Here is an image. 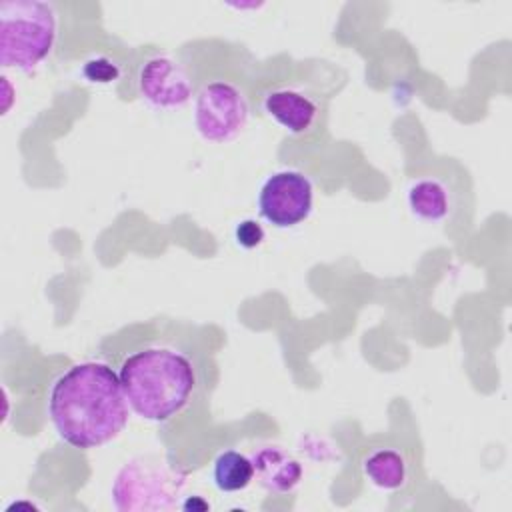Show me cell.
<instances>
[{"label": "cell", "instance_id": "9", "mask_svg": "<svg viewBox=\"0 0 512 512\" xmlns=\"http://www.w3.org/2000/svg\"><path fill=\"white\" fill-rule=\"evenodd\" d=\"M258 482L274 492L286 494L294 490L302 478V466L280 446H260L250 454Z\"/></svg>", "mask_w": 512, "mask_h": 512}, {"label": "cell", "instance_id": "6", "mask_svg": "<svg viewBox=\"0 0 512 512\" xmlns=\"http://www.w3.org/2000/svg\"><path fill=\"white\" fill-rule=\"evenodd\" d=\"M312 202V182L298 170L272 174L258 194L260 216L276 228H292L304 222L312 212Z\"/></svg>", "mask_w": 512, "mask_h": 512}, {"label": "cell", "instance_id": "1", "mask_svg": "<svg viewBox=\"0 0 512 512\" xmlns=\"http://www.w3.org/2000/svg\"><path fill=\"white\" fill-rule=\"evenodd\" d=\"M46 406L56 434L78 450L114 440L130 410L118 372L104 362H80L64 370L52 382Z\"/></svg>", "mask_w": 512, "mask_h": 512}, {"label": "cell", "instance_id": "3", "mask_svg": "<svg viewBox=\"0 0 512 512\" xmlns=\"http://www.w3.org/2000/svg\"><path fill=\"white\" fill-rule=\"evenodd\" d=\"M58 14L50 2H0V64L32 70L46 60L56 44Z\"/></svg>", "mask_w": 512, "mask_h": 512}, {"label": "cell", "instance_id": "4", "mask_svg": "<svg viewBox=\"0 0 512 512\" xmlns=\"http://www.w3.org/2000/svg\"><path fill=\"white\" fill-rule=\"evenodd\" d=\"M186 476L154 456L126 462L114 478L112 500L122 512L170 510L184 488Z\"/></svg>", "mask_w": 512, "mask_h": 512}, {"label": "cell", "instance_id": "13", "mask_svg": "<svg viewBox=\"0 0 512 512\" xmlns=\"http://www.w3.org/2000/svg\"><path fill=\"white\" fill-rule=\"evenodd\" d=\"M82 74L90 80V82H100V84H108L114 82L120 74L118 64H114L110 58L104 56H96L92 60H88L82 68Z\"/></svg>", "mask_w": 512, "mask_h": 512}, {"label": "cell", "instance_id": "2", "mask_svg": "<svg viewBox=\"0 0 512 512\" xmlns=\"http://www.w3.org/2000/svg\"><path fill=\"white\" fill-rule=\"evenodd\" d=\"M130 410L148 422H168L178 416L198 388L194 360L168 344L132 350L118 368Z\"/></svg>", "mask_w": 512, "mask_h": 512}, {"label": "cell", "instance_id": "14", "mask_svg": "<svg viewBox=\"0 0 512 512\" xmlns=\"http://www.w3.org/2000/svg\"><path fill=\"white\" fill-rule=\"evenodd\" d=\"M236 242L238 246L242 248H256L262 244L264 240V228L260 226V222L256 220H242L238 226H236Z\"/></svg>", "mask_w": 512, "mask_h": 512}, {"label": "cell", "instance_id": "8", "mask_svg": "<svg viewBox=\"0 0 512 512\" xmlns=\"http://www.w3.org/2000/svg\"><path fill=\"white\" fill-rule=\"evenodd\" d=\"M262 110L290 134H306L318 118L316 102L302 90L278 86L262 96Z\"/></svg>", "mask_w": 512, "mask_h": 512}, {"label": "cell", "instance_id": "5", "mask_svg": "<svg viewBox=\"0 0 512 512\" xmlns=\"http://www.w3.org/2000/svg\"><path fill=\"white\" fill-rule=\"evenodd\" d=\"M248 116V98L228 80L206 82L194 96V124L208 142L224 144L234 140L246 128Z\"/></svg>", "mask_w": 512, "mask_h": 512}, {"label": "cell", "instance_id": "7", "mask_svg": "<svg viewBox=\"0 0 512 512\" xmlns=\"http://www.w3.org/2000/svg\"><path fill=\"white\" fill-rule=\"evenodd\" d=\"M136 86L142 100L160 110L182 108L194 94L188 70L168 54L146 58L138 68Z\"/></svg>", "mask_w": 512, "mask_h": 512}, {"label": "cell", "instance_id": "11", "mask_svg": "<svg viewBox=\"0 0 512 512\" xmlns=\"http://www.w3.org/2000/svg\"><path fill=\"white\" fill-rule=\"evenodd\" d=\"M364 476L382 490H398L408 478L404 456L392 448H378L362 460Z\"/></svg>", "mask_w": 512, "mask_h": 512}, {"label": "cell", "instance_id": "12", "mask_svg": "<svg viewBox=\"0 0 512 512\" xmlns=\"http://www.w3.org/2000/svg\"><path fill=\"white\" fill-rule=\"evenodd\" d=\"M214 484L220 492H240L254 480L250 456L238 450H224L214 460Z\"/></svg>", "mask_w": 512, "mask_h": 512}, {"label": "cell", "instance_id": "10", "mask_svg": "<svg viewBox=\"0 0 512 512\" xmlns=\"http://www.w3.org/2000/svg\"><path fill=\"white\" fill-rule=\"evenodd\" d=\"M410 212L426 222H440L450 212V192L436 178H420L408 188Z\"/></svg>", "mask_w": 512, "mask_h": 512}]
</instances>
